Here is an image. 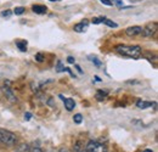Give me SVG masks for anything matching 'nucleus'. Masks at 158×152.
Returning <instances> with one entry per match:
<instances>
[{"label": "nucleus", "instance_id": "nucleus-27", "mask_svg": "<svg viewBox=\"0 0 158 152\" xmlns=\"http://www.w3.org/2000/svg\"><path fill=\"white\" fill-rule=\"evenodd\" d=\"M76 68H77V70H78L79 72H80V73H83V71H81V68H80V67H79L78 65H76Z\"/></svg>", "mask_w": 158, "mask_h": 152}, {"label": "nucleus", "instance_id": "nucleus-15", "mask_svg": "<svg viewBox=\"0 0 158 152\" xmlns=\"http://www.w3.org/2000/svg\"><path fill=\"white\" fill-rule=\"evenodd\" d=\"M73 120H74V123L80 124V123H81V120H83V116H81L80 113H77L74 117H73Z\"/></svg>", "mask_w": 158, "mask_h": 152}, {"label": "nucleus", "instance_id": "nucleus-12", "mask_svg": "<svg viewBox=\"0 0 158 152\" xmlns=\"http://www.w3.org/2000/svg\"><path fill=\"white\" fill-rule=\"evenodd\" d=\"M15 152H31V150H29V146H28L27 144H22V145H20V146L16 149Z\"/></svg>", "mask_w": 158, "mask_h": 152}, {"label": "nucleus", "instance_id": "nucleus-29", "mask_svg": "<svg viewBox=\"0 0 158 152\" xmlns=\"http://www.w3.org/2000/svg\"><path fill=\"white\" fill-rule=\"evenodd\" d=\"M143 152H153V151H152V150H145Z\"/></svg>", "mask_w": 158, "mask_h": 152}, {"label": "nucleus", "instance_id": "nucleus-7", "mask_svg": "<svg viewBox=\"0 0 158 152\" xmlns=\"http://www.w3.org/2000/svg\"><path fill=\"white\" fill-rule=\"evenodd\" d=\"M32 10H33L35 14H38V15H44V14H46L48 7L44 6V5H34V6L32 7Z\"/></svg>", "mask_w": 158, "mask_h": 152}, {"label": "nucleus", "instance_id": "nucleus-26", "mask_svg": "<svg viewBox=\"0 0 158 152\" xmlns=\"http://www.w3.org/2000/svg\"><path fill=\"white\" fill-rule=\"evenodd\" d=\"M32 152H44L41 149H39V147H34L33 150H32Z\"/></svg>", "mask_w": 158, "mask_h": 152}, {"label": "nucleus", "instance_id": "nucleus-23", "mask_svg": "<svg viewBox=\"0 0 158 152\" xmlns=\"http://www.w3.org/2000/svg\"><path fill=\"white\" fill-rule=\"evenodd\" d=\"M102 19H103V17H102V19H93V23L99 24V23H101V22H102Z\"/></svg>", "mask_w": 158, "mask_h": 152}, {"label": "nucleus", "instance_id": "nucleus-14", "mask_svg": "<svg viewBox=\"0 0 158 152\" xmlns=\"http://www.w3.org/2000/svg\"><path fill=\"white\" fill-rule=\"evenodd\" d=\"M102 22H103L105 24H107L108 27H112V28H117V27H118V24H117L116 22H113V21H111V19H103Z\"/></svg>", "mask_w": 158, "mask_h": 152}, {"label": "nucleus", "instance_id": "nucleus-21", "mask_svg": "<svg viewBox=\"0 0 158 152\" xmlns=\"http://www.w3.org/2000/svg\"><path fill=\"white\" fill-rule=\"evenodd\" d=\"M91 61H93V62H94V63H95L98 67H100V66H101V62H100L96 57H91Z\"/></svg>", "mask_w": 158, "mask_h": 152}, {"label": "nucleus", "instance_id": "nucleus-8", "mask_svg": "<svg viewBox=\"0 0 158 152\" xmlns=\"http://www.w3.org/2000/svg\"><path fill=\"white\" fill-rule=\"evenodd\" d=\"M86 28H88V22L84 21V22H80V23H78V24H76L73 29H74L76 32H78V33H81V32H85Z\"/></svg>", "mask_w": 158, "mask_h": 152}, {"label": "nucleus", "instance_id": "nucleus-9", "mask_svg": "<svg viewBox=\"0 0 158 152\" xmlns=\"http://www.w3.org/2000/svg\"><path fill=\"white\" fill-rule=\"evenodd\" d=\"M153 103H155V102H150V101H142V100H139L138 102H136V106H138L139 108H141V110H145V108H147V107H151Z\"/></svg>", "mask_w": 158, "mask_h": 152}, {"label": "nucleus", "instance_id": "nucleus-24", "mask_svg": "<svg viewBox=\"0 0 158 152\" xmlns=\"http://www.w3.org/2000/svg\"><path fill=\"white\" fill-rule=\"evenodd\" d=\"M31 118H32V113H29V112L24 113V119H26V120H29Z\"/></svg>", "mask_w": 158, "mask_h": 152}, {"label": "nucleus", "instance_id": "nucleus-18", "mask_svg": "<svg viewBox=\"0 0 158 152\" xmlns=\"http://www.w3.org/2000/svg\"><path fill=\"white\" fill-rule=\"evenodd\" d=\"M35 60H37L38 62H43V61H44V55H43L41 53L37 54V55H35Z\"/></svg>", "mask_w": 158, "mask_h": 152}, {"label": "nucleus", "instance_id": "nucleus-3", "mask_svg": "<svg viewBox=\"0 0 158 152\" xmlns=\"http://www.w3.org/2000/svg\"><path fill=\"white\" fill-rule=\"evenodd\" d=\"M85 150H86V152H106L107 151V149H106V146H105L103 144H101L99 141H94V140H91V141H89V142L86 144Z\"/></svg>", "mask_w": 158, "mask_h": 152}, {"label": "nucleus", "instance_id": "nucleus-25", "mask_svg": "<svg viewBox=\"0 0 158 152\" xmlns=\"http://www.w3.org/2000/svg\"><path fill=\"white\" fill-rule=\"evenodd\" d=\"M67 61H68V63H74V62H76V60H74V57H72V56L67 57Z\"/></svg>", "mask_w": 158, "mask_h": 152}, {"label": "nucleus", "instance_id": "nucleus-16", "mask_svg": "<svg viewBox=\"0 0 158 152\" xmlns=\"http://www.w3.org/2000/svg\"><path fill=\"white\" fill-rule=\"evenodd\" d=\"M106 95H107V93L106 91H102V90H100V91H98V95H96V97H98V100H103L105 97H106Z\"/></svg>", "mask_w": 158, "mask_h": 152}, {"label": "nucleus", "instance_id": "nucleus-5", "mask_svg": "<svg viewBox=\"0 0 158 152\" xmlns=\"http://www.w3.org/2000/svg\"><path fill=\"white\" fill-rule=\"evenodd\" d=\"M142 32V27L140 26H133V27H129L127 28L125 33L129 36V37H136V36H140Z\"/></svg>", "mask_w": 158, "mask_h": 152}, {"label": "nucleus", "instance_id": "nucleus-22", "mask_svg": "<svg viewBox=\"0 0 158 152\" xmlns=\"http://www.w3.org/2000/svg\"><path fill=\"white\" fill-rule=\"evenodd\" d=\"M62 71H64V67L62 66L61 62H59V63H57V72H62Z\"/></svg>", "mask_w": 158, "mask_h": 152}, {"label": "nucleus", "instance_id": "nucleus-13", "mask_svg": "<svg viewBox=\"0 0 158 152\" xmlns=\"http://www.w3.org/2000/svg\"><path fill=\"white\" fill-rule=\"evenodd\" d=\"M74 149H76V152H86V150H85V146L83 145V142H81V141H78V142L76 144Z\"/></svg>", "mask_w": 158, "mask_h": 152}, {"label": "nucleus", "instance_id": "nucleus-1", "mask_svg": "<svg viewBox=\"0 0 158 152\" xmlns=\"http://www.w3.org/2000/svg\"><path fill=\"white\" fill-rule=\"evenodd\" d=\"M116 51L127 57H131V58H139L141 56V48L135 45V46H130V45H117L116 46Z\"/></svg>", "mask_w": 158, "mask_h": 152}, {"label": "nucleus", "instance_id": "nucleus-10", "mask_svg": "<svg viewBox=\"0 0 158 152\" xmlns=\"http://www.w3.org/2000/svg\"><path fill=\"white\" fill-rule=\"evenodd\" d=\"M4 93H5V95H6V97L11 101V102H16L17 101V99L15 97V95L12 94V91L10 90V88H4Z\"/></svg>", "mask_w": 158, "mask_h": 152}, {"label": "nucleus", "instance_id": "nucleus-2", "mask_svg": "<svg viewBox=\"0 0 158 152\" xmlns=\"http://www.w3.org/2000/svg\"><path fill=\"white\" fill-rule=\"evenodd\" d=\"M17 141V136L16 134H14L10 130L6 129H1L0 128V142L6 145V146H14Z\"/></svg>", "mask_w": 158, "mask_h": 152}, {"label": "nucleus", "instance_id": "nucleus-11", "mask_svg": "<svg viewBox=\"0 0 158 152\" xmlns=\"http://www.w3.org/2000/svg\"><path fill=\"white\" fill-rule=\"evenodd\" d=\"M16 45H17V48L20 49L21 51H27V41L26 40H17L16 41Z\"/></svg>", "mask_w": 158, "mask_h": 152}, {"label": "nucleus", "instance_id": "nucleus-17", "mask_svg": "<svg viewBox=\"0 0 158 152\" xmlns=\"http://www.w3.org/2000/svg\"><path fill=\"white\" fill-rule=\"evenodd\" d=\"M14 12H15L16 15H22V14L24 12V7H22V6H19V7H15Z\"/></svg>", "mask_w": 158, "mask_h": 152}, {"label": "nucleus", "instance_id": "nucleus-30", "mask_svg": "<svg viewBox=\"0 0 158 152\" xmlns=\"http://www.w3.org/2000/svg\"><path fill=\"white\" fill-rule=\"evenodd\" d=\"M50 1H60V0H50Z\"/></svg>", "mask_w": 158, "mask_h": 152}, {"label": "nucleus", "instance_id": "nucleus-28", "mask_svg": "<svg viewBox=\"0 0 158 152\" xmlns=\"http://www.w3.org/2000/svg\"><path fill=\"white\" fill-rule=\"evenodd\" d=\"M95 78H96V80H98V82H101V78H100V77L96 76V77H95Z\"/></svg>", "mask_w": 158, "mask_h": 152}, {"label": "nucleus", "instance_id": "nucleus-20", "mask_svg": "<svg viewBox=\"0 0 158 152\" xmlns=\"http://www.w3.org/2000/svg\"><path fill=\"white\" fill-rule=\"evenodd\" d=\"M100 1H101L102 4H105L106 6H112V4H113L111 0H100Z\"/></svg>", "mask_w": 158, "mask_h": 152}, {"label": "nucleus", "instance_id": "nucleus-19", "mask_svg": "<svg viewBox=\"0 0 158 152\" xmlns=\"http://www.w3.org/2000/svg\"><path fill=\"white\" fill-rule=\"evenodd\" d=\"M11 14H12L11 11H9V10H6V11H4V12L1 14V16H2V17H10V16H11Z\"/></svg>", "mask_w": 158, "mask_h": 152}, {"label": "nucleus", "instance_id": "nucleus-6", "mask_svg": "<svg viewBox=\"0 0 158 152\" xmlns=\"http://www.w3.org/2000/svg\"><path fill=\"white\" fill-rule=\"evenodd\" d=\"M63 102H64V107L67 108V111H72L74 107H76V102L73 99H63Z\"/></svg>", "mask_w": 158, "mask_h": 152}, {"label": "nucleus", "instance_id": "nucleus-4", "mask_svg": "<svg viewBox=\"0 0 158 152\" xmlns=\"http://www.w3.org/2000/svg\"><path fill=\"white\" fill-rule=\"evenodd\" d=\"M156 31H157V22H151V23H148L146 27L142 28L141 34H142V37H145V38H150V37H152V36L156 33Z\"/></svg>", "mask_w": 158, "mask_h": 152}]
</instances>
